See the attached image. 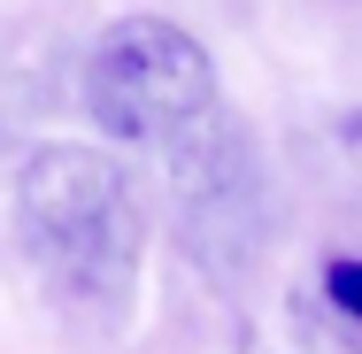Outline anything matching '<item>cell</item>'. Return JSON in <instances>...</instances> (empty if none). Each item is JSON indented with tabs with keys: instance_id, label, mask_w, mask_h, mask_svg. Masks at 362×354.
<instances>
[{
	"instance_id": "3957f363",
	"label": "cell",
	"mask_w": 362,
	"mask_h": 354,
	"mask_svg": "<svg viewBox=\"0 0 362 354\" xmlns=\"http://www.w3.org/2000/svg\"><path fill=\"white\" fill-rule=\"evenodd\" d=\"M324 300H332L347 324H362V254H332V262H324Z\"/></svg>"
},
{
	"instance_id": "7a4b0ae2",
	"label": "cell",
	"mask_w": 362,
	"mask_h": 354,
	"mask_svg": "<svg viewBox=\"0 0 362 354\" xmlns=\"http://www.w3.org/2000/svg\"><path fill=\"white\" fill-rule=\"evenodd\" d=\"M216 108L209 47L170 16H116L85 54V116L124 146L185 139Z\"/></svg>"
},
{
	"instance_id": "6da1fadb",
	"label": "cell",
	"mask_w": 362,
	"mask_h": 354,
	"mask_svg": "<svg viewBox=\"0 0 362 354\" xmlns=\"http://www.w3.org/2000/svg\"><path fill=\"white\" fill-rule=\"evenodd\" d=\"M16 231L70 300H93V308L132 300L146 223L124 170L100 146H39L16 177Z\"/></svg>"
}]
</instances>
